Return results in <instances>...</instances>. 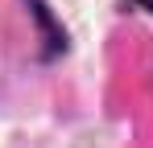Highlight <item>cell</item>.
<instances>
[{"mask_svg": "<svg viewBox=\"0 0 153 148\" xmlns=\"http://www.w3.org/2000/svg\"><path fill=\"white\" fill-rule=\"evenodd\" d=\"M29 12V21L37 29V62H58L66 49H71V37L58 21V12L50 8V0H21Z\"/></svg>", "mask_w": 153, "mask_h": 148, "instance_id": "6da1fadb", "label": "cell"}, {"mask_svg": "<svg viewBox=\"0 0 153 148\" xmlns=\"http://www.w3.org/2000/svg\"><path fill=\"white\" fill-rule=\"evenodd\" d=\"M128 8H137V12H145V17H153V0H124Z\"/></svg>", "mask_w": 153, "mask_h": 148, "instance_id": "7a4b0ae2", "label": "cell"}]
</instances>
